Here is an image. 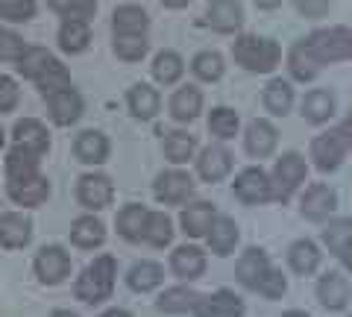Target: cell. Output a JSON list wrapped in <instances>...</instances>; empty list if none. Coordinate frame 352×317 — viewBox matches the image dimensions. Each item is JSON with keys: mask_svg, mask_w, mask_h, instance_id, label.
Here are the masks:
<instances>
[{"mask_svg": "<svg viewBox=\"0 0 352 317\" xmlns=\"http://www.w3.org/2000/svg\"><path fill=\"white\" fill-rule=\"evenodd\" d=\"M232 59L247 74H273L282 65V45L270 36L258 32H238L232 41Z\"/></svg>", "mask_w": 352, "mask_h": 317, "instance_id": "1", "label": "cell"}, {"mask_svg": "<svg viewBox=\"0 0 352 317\" xmlns=\"http://www.w3.org/2000/svg\"><path fill=\"white\" fill-rule=\"evenodd\" d=\"M118 282V259L112 253H100L94 261H88L82 273L74 282V297L85 305H100L112 300Z\"/></svg>", "mask_w": 352, "mask_h": 317, "instance_id": "2", "label": "cell"}, {"mask_svg": "<svg viewBox=\"0 0 352 317\" xmlns=\"http://www.w3.org/2000/svg\"><path fill=\"white\" fill-rule=\"evenodd\" d=\"M352 124H340L335 129H323L320 135L311 138V147H308V159L311 165L320 171V173H335L340 171V165L346 162L349 156V147H352Z\"/></svg>", "mask_w": 352, "mask_h": 317, "instance_id": "3", "label": "cell"}, {"mask_svg": "<svg viewBox=\"0 0 352 317\" xmlns=\"http://www.w3.org/2000/svg\"><path fill=\"white\" fill-rule=\"evenodd\" d=\"M308 179V162L300 150H285L282 156H276L270 171V182H273V200L276 203H291L294 194L302 188Z\"/></svg>", "mask_w": 352, "mask_h": 317, "instance_id": "4", "label": "cell"}, {"mask_svg": "<svg viewBox=\"0 0 352 317\" xmlns=\"http://www.w3.org/2000/svg\"><path fill=\"white\" fill-rule=\"evenodd\" d=\"M308 47L314 50V56L320 59V65H338L352 59V30L344 24H332V27H317L305 36Z\"/></svg>", "mask_w": 352, "mask_h": 317, "instance_id": "5", "label": "cell"}, {"mask_svg": "<svg viewBox=\"0 0 352 317\" xmlns=\"http://www.w3.org/2000/svg\"><path fill=\"white\" fill-rule=\"evenodd\" d=\"M232 197L241 206H267L273 203V182L270 171H264L261 165H247L235 173L232 179Z\"/></svg>", "mask_w": 352, "mask_h": 317, "instance_id": "6", "label": "cell"}, {"mask_svg": "<svg viewBox=\"0 0 352 317\" xmlns=\"http://www.w3.org/2000/svg\"><path fill=\"white\" fill-rule=\"evenodd\" d=\"M235 171V156L232 150H229L223 141H214V144H206L197 150L194 156V173L197 179L206 182V185H217L232 177Z\"/></svg>", "mask_w": 352, "mask_h": 317, "instance_id": "7", "label": "cell"}, {"mask_svg": "<svg viewBox=\"0 0 352 317\" xmlns=\"http://www.w3.org/2000/svg\"><path fill=\"white\" fill-rule=\"evenodd\" d=\"M194 191L197 179L185 168L159 171L156 179H153V197H156L159 206H185L188 200H194Z\"/></svg>", "mask_w": 352, "mask_h": 317, "instance_id": "8", "label": "cell"}, {"mask_svg": "<svg viewBox=\"0 0 352 317\" xmlns=\"http://www.w3.org/2000/svg\"><path fill=\"white\" fill-rule=\"evenodd\" d=\"M338 212V191L329 182H311L300 194V217L308 223H326Z\"/></svg>", "mask_w": 352, "mask_h": 317, "instance_id": "9", "label": "cell"}, {"mask_svg": "<svg viewBox=\"0 0 352 317\" xmlns=\"http://www.w3.org/2000/svg\"><path fill=\"white\" fill-rule=\"evenodd\" d=\"M76 203L82 206L85 212H103L109 206L115 203V182L112 177H106V173H82L80 179H76Z\"/></svg>", "mask_w": 352, "mask_h": 317, "instance_id": "10", "label": "cell"}, {"mask_svg": "<svg viewBox=\"0 0 352 317\" xmlns=\"http://www.w3.org/2000/svg\"><path fill=\"white\" fill-rule=\"evenodd\" d=\"M314 297L320 303V309L326 311H346L349 309V300H352V285H349V276L344 270H326L317 276V285H314Z\"/></svg>", "mask_w": 352, "mask_h": 317, "instance_id": "11", "label": "cell"}, {"mask_svg": "<svg viewBox=\"0 0 352 317\" xmlns=\"http://www.w3.org/2000/svg\"><path fill=\"white\" fill-rule=\"evenodd\" d=\"M168 267H170V273L179 282L191 285V282L206 276V270H208V253H206L200 244H188V241H185L179 247H173V253L168 259Z\"/></svg>", "mask_w": 352, "mask_h": 317, "instance_id": "12", "label": "cell"}, {"mask_svg": "<svg viewBox=\"0 0 352 317\" xmlns=\"http://www.w3.org/2000/svg\"><path fill=\"white\" fill-rule=\"evenodd\" d=\"M206 112V94L197 83H185V85H176L173 94L168 97V115L170 121L188 127L194 124L197 118Z\"/></svg>", "mask_w": 352, "mask_h": 317, "instance_id": "13", "label": "cell"}, {"mask_svg": "<svg viewBox=\"0 0 352 317\" xmlns=\"http://www.w3.org/2000/svg\"><path fill=\"white\" fill-rule=\"evenodd\" d=\"M247 21L241 0H208L206 3V27L217 36H238Z\"/></svg>", "mask_w": 352, "mask_h": 317, "instance_id": "14", "label": "cell"}, {"mask_svg": "<svg viewBox=\"0 0 352 317\" xmlns=\"http://www.w3.org/2000/svg\"><path fill=\"white\" fill-rule=\"evenodd\" d=\"M32 267H36V276L41 285H50V288L62 285V282L71 276V253L59 244H47L36 253Z\"/></svg>", "mask_w": 352, "mask_h": 317, "instance_id": "15", "label": "cell"}, {"mask_svg": "<svg viewBox=\"0 0 352 317\" xmlns=\"http://www.w3.org/2000/svg\"><path fill=\"white\" fill-rule=\"evenodd\" d=\"M191 314L194 317H244L247 303L232 288H217V291L200 294V300H197Z\"/></svg>", "mask_w": 352, "mask_h": 317, "instance_id": "16", "label": "cell"}, {"mask_svg": "<svg viewBox=\"0 0 352 317\" xmlns=\"http://www.w3.org/2000/svg\"><path fill=\"white\" fill-rule=\"evenodd\" d=\"M244 153L250 159H270L279 147V129L270 118H252L244 129Z\"/></svg>", "mask_w": 352, "mask_h": 317, "instance_id": "17", "label": "cell"}, {"mask_svg": "<svg viewBox=\"0 0 352 317\" xmlns=\"http://www.w3.org/2000/svg\"><path fill=\"white\" fill-rule=\"evenodd\" d=\"M320 244L346 270H352V217H329L320 229Z\"/></svg>", "mask_w": 352, "mask_h": 317, "instance_id": "18", "label": "cell"}, {"mask_svg": "<svg viewBox=\"0 0 352 317\" xmlns=\"http://www.w3.org/2000/svg\"><path fill=\"white\" fill-rule=\"evenodd\" d=\"M270 267H273V259H270L267 250H264V247H247L244 253L238 256V261H235V282L244 291L256 294L258 282L267 276Z\"/></svg>", "mask_w": 352, "mask_h": 317, "instance_id": "19", "label": "cell"}, {"mask_svg": "<svg viewBox=\"0 0 352 317\" xmlns=\"http://www.w3.org/2000/svg\"><path fill=\"white\" fill-rule=\"evenodd\" d=\"M217 206L212 200H188L185 206H179V229L185 238H206L208 229H212L214 217H217Z\"/></svg>", "mask_w": 352, "mask_h": 317, "instance_id": "20", "label": "cell"}, {"mask_svg": "<svg viewBox=\"0 0 352 317\" xmlns=\"http://www.w3.org/2000/svg\"><path fill=\"white\" fill-rule=\"evenodd\" d=\"M285 68H288V74H291V83L305 85V83H314L317 76H320L323 65L314 56V50L308 47L305 39H296L288 47V53H285Z\"/></svg>", "mask_w": 352, "mask_h": 317, "instance_id": "21", "label": "cell"}, {"mask_svg": "<svg viewBox=\"0 0 352 317\" xmlns=\"http://www.w3.org/2000/svg\"><path fill=\"white\" fill-rule=\"evenodd\" d=\"M44 103H47V115H50V121L56 127H74L85 112V100H82V94L76 91L74 85L71 89L47 94L44 97Z\"/></svg>", "mask_w": 352, "mask_h": 317, "instance_id": "22", "label": "cell"}, {"mask_svg": "<svg viewBox=\"0 0 352 317\" xmlns=\"http://www.w3.org/2000/svg\"><path fill=\"white\" fill-rule=\"evenodd\" d=\"M338 115V97L332 89H311L300 100V118L311 127H326Z\"/></svg>", "mask_w": 352, "mask_h": 317, "instance_id": "23", "label": "cell"}, {"mask_svg": "<svg viewBox=\"0 0 352 317\" xmlns=\"http://www.w3.org/2000/svg\"><path fill=\"white\" fill-rule=\"evenodd\" d=\"M126 109L129 115L141 124L156 121L162 112V94L153 83H132L126 89Z\"/></svg>", "mask_w": 352, "mask_h": 317, "instance_id": "24", "label": "cell"}, {"mask_svg": "<svg viewBox=\"0 0 352 317\" xmlns=\"http://www.w3.org/2000/svg\"><path fill=\"white\" fill-rule=\"evenodd\" d=\"M6 194L15 206H24V209H36V206L47 203L50 197V179L44 173L36 177H24V179H6Z\"/></svg>", "mask_w": 352, "mask_h": 317, "instance_id": "25", "label": "cell"}, {"mask_svg": "<svg viewBox=\"0 0 352 317\" xmlns=\"http://www.w3.org/2000/svg\"><path fill=\"white\" fill-rule=\"evenodd\" d=\"M238 244H241V226H238V221H235V217H229V215H217L212 229H208V235H206L208 253H214L217 259H229L238 250Z\"/></svg>", "mask_w": 352, "mask_h": 317, "instance_id": "26", "label": "cell"}, {"mask_svg": "<svg viewBox=\"0 0 352 317\" xmlns=\"http://www.w3.org/2000/svg\"><path fill=\"white\" fill-rule=\"evenodd\" d=\"M296 103V91L294 83L285 80V76H270L267 85L261 89V106L270 118H288L294 112Z\"/></svg>", "mask_w": 352, "mask_h": 317, "instance_id": "27", "label": "cell"}, {"mask_svg": "<svg viewBox=\"0 0 352 317\" xmlns=\"http://www.w3.org/2000/svg\"><path fill=\"white\" fill-rule=\"evenodd\" d=\"M74 156H76V162H82V165L97 168L112 156V141H109L103 129H82V133L74 138Z\"/></svg>", "mask_w": 352, "mask_h": 317, "instance_id": "28", "label": "cell"}, {"mask_svg": "<svg viewBox=\"0 0 352 317\" xmlns=\"http://www.w3.org/2000/svg\"><path fill=\"white\" fill-rule=\"evenodd\" d=\"M159 147H162L164 162H170L173 168H185L197 156V150H200L197 135H191L188 129H168V133L162 135Z\"/></svg>", "mask_w": 352, "mask_h": 317, "instance_id": "29", "label": "cell"}, {"mask_svg": "<svg viewBox=\"0 0 352 317\" xmlns=\"http://www.w3.org/2000/svg\"><path fill=\"white\" fill-rule=\"evenodd\" d=\"M153 18L141 3H120L112 12V36H147Z\"/></svg>", "mask_w": 352, "mask_h": 317, "instance_id": "30", "label": "cell"}, {"mask_svg": "<svg viewBox=\"0 0 352 317\" xmlns=\"http://www.w3.org/2000/svg\"><path fill=\"white\" fill-rule=\"evenodd\" d=\"M185 59H182V53H176L170 47H164L159 50L156 56H153L150 62V76H153V83L162 85V89H176V85L182 83V76H185Z\"/></svg>", "mask_w": 352, "mask_h": 317, "instance_id": "31", "label": "cell"}, {"mask_svg": "<svg viewBox=\"0 0 352 317\" xmlns=\"http://www.w3.org/2000/svg\"><path fill=\"white\" fill-rule=\"evenodd\" d=\"M288 267L291 273H296V276H314L317 270H320V261H323V250L317 241H311V238H296V241L288 247Z\"/></svg>", "mask_w": 352, "mask_h": 317, "instance_id": "32", "label": "cell"}, {"mask_svg": "<svg viewBox=\"0 0 352 317\" xmlns=\"http://www.w3.org/2000/svg\"><path fill=\"white\" fill-rule=\"evenodd\" d=\"M147 217H150V209H147L144 203H126V206H120V212L115 217L118 235L124 238L126 244H141V241H144Z\"/></svg>", "mask_w": 352, "mask_h": 317, "instance_id": "33", "label": "cell"}, {"mask_svg": "<svg viewBox=\"0 0 352 317\" xmlns=\"http://www.w3.org/2000/svg\"><path fill=\"white\" fill-rule=\"evenodd\" d=\"M197 300H200V291H194L191 285H170L164 288L159 297H156V311L159 314H168V317H182V314H191Z\"/></svg>", "mask_w": 352, "mask_h": 317, "instance_id": "34", "label": "cell"}, {"mask_svg": "<svg viewBox=\"0 0 352 317\" xmlns=\"http://www.w3.org/2000/svg\"><path fill=\"white\" fill-rule=\"evenodd\" d=\"M164 285V267L156 259H141L126 270V288L135 294H153Z\"/></svg>", "mask_w": 352, "mask_h": 317, "instance_id": "35", "label": "cell"}, {"mask_svg": "<svg viewBox=\"0 0 352 317\" xmlns=\"http://www.w3.org/2000/svg\"><path fill=\"white\" fill-rule=\"evenodd\" d=\"M32 238V221L21 212H3L0 215V247L3 250H21Z\"/></svg>", "mask_w": 352, "mask_h": 317, "instance_id": "36", "label": "cell"}, {"mask_svg": "<svg viewBox=\"0 0 352 317\" xmlns=\"http://www.w3.org/2000/svg\"><path fill=\"white\" fill-rule=\"evenodd\" d=\"M71 244L80 250H97L106 244V223L97 215H80L71 223Z\"/></svg>", "mask_w": 352, "mask_h": 317, "instance_id": "37", "label": "cell"}, {"mask_svg": "<svg viewBox=\"0 0 352 317\" xmlns=\"http://www.w3.org/2000/svg\"><path fill=\"white\" fill-rule=\"evenodd\" d=\"M188 71L194 74L197 83H206V85H214L223 80L226 74V59L223 53L214 50V47H206L200 53H194V59L188 62Z\"/></svg>", "mask_w": 352, "mask_h": 317, "instance_id": "38", "label": "cell"}, {"mask_svg": "<svg viewBox=\"0 0 352 317\" xmlns=\"http://www.w3.org/2000/svg\"><path fill=\"white\" fill-rule=\"evenodd\" d=\"M12 141L18 147H27L32 153H38V156H47V150H50L47 127H44L41 121H36V118H21V121L15 124V129H12Z\"/></svg>", "mask_w": 352, "mask_h": 317, "instance_id": "39", "label": "cell"}, {"mask_svg": "<svg viewBox=\"0 0 352 317\" xmlns=\"http://www.w3.org/2000/svg\"><path fill=\"white\" fill-rule=\"evenodd\" d=\"M206 127H208V135L226 144V141H232L241 133V115L232 106H212V112L206 118Z\"/></svg>", "mask_w": 352, "mask_h": 317, "instance_id": "40", "label": "cell"}, {"mask_svg": "<svg viewBox=\"0 0 352 317\" xmlns=\"http://www.w3.org/2000/svg\"><path fill=\"white\" fill-rule=\"evenodd\" d=\"M56 41H59L62 53L76 56V53L88 50V45H91V24H82V21H62Z\"/></svg>", "mask_w": 352, "mask_h": 317, "instance_id": "41", "label": "cell"}, {"mask_svg": "<svg viewBox=\"0 0 352 317\" xmlns=\"http://www.w3.org/2000/svg\"><path fill=\"white\" fill-rule=\"evenodd\" d=\"M41 159L38 153H32L27 147H12L6 153V162H3V168H6V179H24V177H36V173H41Z\"/></svg>", "mask_w": 352, "mask_h": 317, "instance_id": "42", "label": "cell"}, {"mask_svg": "<svg viewBox=\"0 0 352 317\" xmlns=\"http://www.w3.org/2000/svg\"><path fill=\"white\" fill-rule=\"evenodd\" d=\"M173 235H176L173 217H170L168 212H153V209H150L147 229H144V241H141V244H147V247H153V250H164V247L173 244Z\"/></svg>", "mask_w": 352, "mask_h": 317, "instance_id": "43", "label": "cell"}, {"mask_svg": "<svg viewBox=\"0 0 352 317\" xmlns=\"http://www.w3.org/2000/svg\"><path fill=\"white\" fill-rule=\"evenodd\" d=\"M36 89L41 91V97H47L53 91H62V89H71V71L65 68V65L53 56L47 65H44V71L36 76Z\"/></svg>", "mask_w": 352, "mask_h": 317, "instance_id": "44", "label": "cell"}, {"mask_svg": "<svg viewBox=\"0 0 352 317\" xmlns=\"http://www.w3.org/2000/svg\"><path fill=\"white\" fill-rule=\"evenodd\" d=\"M112 53L120 62L135 65L150 53V39L147 36H112Z\"/></svg>", "mask_w": 352, "mask_h": 317, "instance_id": "45", "label": "cell"}, {"mask_svg": "<svg viewBox=\"0 0 352 317\" xmlns=\"http://www.w3.org/2000/svg\"><path fill=\"white\" fill-rule=\"evenodd\" d=\"M53 59V53L47 47H27L24 56L15 62V71L24 76V80H36V76L44 71V65Z\"/></svg>", "mask_w": 352, "mask_h": 317, "instance_id": "46", "label": "cell"}, {"mask_svg": "<svg viewBox=\"0 0 352 317\" xmlns=\"http://www.w3.org/2000/svg\"><path fill=\"white\" fill-rule=\"evenodd\" d=\"M38 12L36 0H0V21L9 24H27Z\"/></svg>", "mask_w": 352, "mask_h": 317, "instance_id": "47", "label": "cell"}, {"mask_svg": "<svg viewBox=\"0 0 352 317\" xmlns=\"http://www.w3.org/2000/svg\"><path fill=\"white\" fill-rule=\"evenodd\" d=\"M256 294H261V297L270 300V303H273V300H282L285 294H288V276H285V270L273 265V267L267 270V276L258 282Z\"/></svg>", "mask_w": 352, "mask_h": 317, "instance_id": "48", "label": "cell"}, {"mask_svg": "<svg viewBox=\"0 0 352 317\" xmlns=\"http://www.w3.org/2000/svg\"><path fill=\"white\" fill-rule=\"evenodd\" d=\"M30 45H24V39L18 36V32L12 30H6V27H0V62H9V65H15L21 56H24V50Z\"/></svg>", "mask_w": 352, "mask_h": 317, "instance_id": "49", "label": "cell"}, {"mask_svg": "<svg viewBox=\"0 0 352 317\" xmlns=\"http://www.w3.org/2000/svg\"><path fill=\"white\" fill-rule=\"evenodd\" d=\"M59 15H62V21H82V24H91L94 15H97V0H71Z\"/></svg>", "mask_w": 352, "mask_h": 317, "instance_id": "50", "label": "cell"}, {"mask_svg": "<svg viewBox=\"0 0 352 317\" xmlns=\"http://www.w3.org/2000/svg\"><path fill=\"white\" fill-rule=\"evenodd\" d=\"M18 103H21V89H18V83L12 80V76L0 74V115L15 112Z\"/></svg>", "mask_w": 352, "mask_h": 317, "instance_id": "51", "label": "cell"}, {"mask_svg": "<svg viewBox=\"0 0 352 317\" xmlns=\"http://www.w3.org/2000/svg\"><path fill=\"white\" fill-rule=\"evenodd\" d=\"M296 15L300 18H308V21H320L332 12V0H291Z\"/></svg>", "mask_w": 352, "mask_h": 317, "instance_id": "52", "label": "cell"}, {"mask_svg": "<svg viewBox=\"0 0 352 317\" xmlns=\"http://www.w3.org/2000/svg\"><path fill=\"white\" fill-rule=\"evenodd\" d=\"M252 6H256L258 12H276L282 6V0H252Z\"/></svg>", "mask_w": 352, "mask_h": 317, "instance_id": "53", "label": "cell"}, {"mask_svg": "<svg viewBox=\"0 0 352 317\" xmlns=\"http://www.w3.org/2000/svg\"><path fill=\"white\" fill-rule=\"evenodd\" d=\"M159 3L164 6V9H170V12H179V9H185L191 3V0H159Z\"/></svg>", "mask_w": 352, "mask_h": 317, "instance_id": "54", "label": "cell"}, {"mask_svg": "<svg viewBox=\"0 0 352 317\" xmlns=\"http://www.w3.org/2000/svg\"><path fill=\"white\" fill-rule=\"evenodd\" d=\"M100 317H132V311H126V309H106Z\"/></svg>", "mask_w": 352, "mask_h": 317, "instance_id": "55", "label": "cell"}, {"mask_svg": "<svg viewBox=\"0 0 352 317\" xmlns=\"http://www.w3.org/2000/svg\"><path fill=\"white\" fill-rule=\"evenodd\" d=\"M68 3H71V0H47V6L53 9V12H62V9L68 6Z\"/></svg>", "mask_w": 352, "mask_h": 317, "instance_id": "56", "label": "cell"}, {"mask_svg": "<svg viewBox=\"0 0 352 317\" xmlns=\"http://www.w3.org/2000/svg\"><path fill=\"white\" fill-rule=\"evenodd\" d=\"M279 317H311V314L302 311V309H288V311H282Z\"/></svg>", "mask_w": 352, "mask_h": 317, "instance_id": "57", "label": "cell"}, {"mask_svg": "<svg viewBox=\"0 0 352 317\" xmlns=\"http://www.w3.org/2000/svg\"><path fill=\"white\" fill-rule=\"evenodd\" d=\"M50 317H80V314H74V311H68V309H56Z\"/></svg>", "mask_w": 352, "mask_h": 317, "instance_id": "58", "label": "cell"}, {"mask_svg": "<svg viewBox=\"0 0 352 317\" xmlns=\"http://www.w3.org/2000/svg\"><path fill=\"white\" fill-rule=\"evenodd\" d=\"M6 144V133H3V127H0V147Z\"/></svg>", "mask_w": 352, "mask_h": 317, "instance_id": "59", "label": "cell"}]
</instances>
